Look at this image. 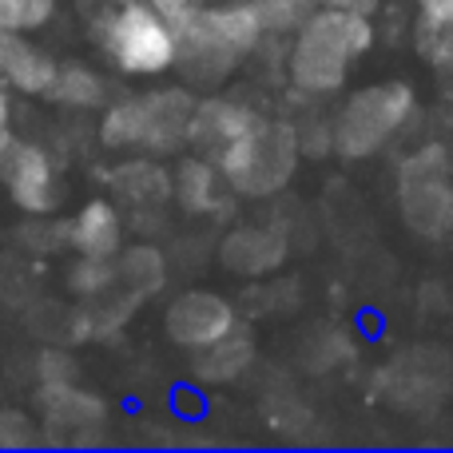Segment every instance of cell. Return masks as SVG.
<instances>
[{"instance_id": "22", "label": "cell", "mask_w": 453, "mask_h": 453, "mask_svg": "<svg viewBox=\"0 0 453 453\" xmlns=\"http://www.w3.org/2000/svg\"><path fill=\"white\" fill-rule=\"evenodd\" d=\"M414 44L426 56V64H434L441 76H453V16L449 20H426V16H418Z\"/></svg>"}, {"instance_id": "4", "label": "cell", "mask_w": 453, "mask_h": 453, "mask_svg": "<svg viewBox=\"0 0 453 453\" xmlns=\"http://www.w3.org/2000/svg\"><path fill=\"white\" fill-rule=\"evenodd\" d=\"M303 159V143H298V127L287 119L255 116L250 127L223 151L219 164L226 188L242 199H274L279 191L290 188Z\"/></svg>"}, {"instance_id": "9", "label": "cell", "mask_w": 453, "mask_h": 453, "mask_svg": "<svg viewBox=\"0 0 453 453\" xmlns=\"http://www.w3.org/2000/svg\"><path fill=\"white\" fill-rule=\"evenodd\" d=\"M234 326H239L234 306L215 290H188L164 314L167 338L175 346H183V350H207V346H215L219 338L231 334Z\"/></svg>"}, {"instance_id": "15", "label": "cell", "mask_w": 453, "mask_h": 453, "mask_svg": "<svg viewBox=\"0 0 453 453\" xmlns=\"http://www.w3.org/2000/svg\"><path fill=\"white\" fill-rule=\"evenodd\" d=\"M40 414H44V426L48 430H96L104 426L108 418V406L92 394H84L80 386L72 382H56V386H44L40 390Z\"/></svg>"}, {"instance_id": "19", "label": "cell", "mask_w": 453, "mask_h": 453, "mask_svg": "<svg viewBox=\"0 0 453 453\" xmlns=\"http://www.w3.org/2000/svg\"><path fill=\"white\" fill-rule=\"evenodd\" d=\"M250 358H255L250 342L231 330V334L219 338L215 346H207L203 358H199V366H196V374L203 378V382H231V378H239L242 370L250 366Z\"/></svg>"}, {"instance_id": "12", "label": "cell", "mask_w": 453, "mask_h": 453, "mask_svg": "<svg viewBox=\"0 0 453 453\" xmlns=\"http://www.w3.org/2000/svg\"><path fill=\"white\" fill-rule=\"evenodd\" d=\"M64 242L76 255H96V258H116L124 247V219L111 199H88L64 226Z\"/></svg>"}, {"instance_id": "23", "label": "cell", "mask_w": 453, "mask_h": 453, "mask_svg": "<svg viewBox=\"0 0 453 453\" xmlns=\"http://www.w3.org/2000/svg\"><path fill=\"white\" fill-rule=\"evenodd\" d=\"M60 0H0V28L40 32L52 24Z\"/></svg>"}, {"instance_id": "7", "label": "cell", "mask_w": 453, "mask_h": 453, "mask_svg": "<svg viewBox=\"0 0 453 453\" xmlns=\"http://www.w3.org/2000/svg\"><path fill=\"white\" fill-rule=\"evenodd\" d=\"M402 219L422 239H441L453 231V159L441 143H422L398 167Z\"/></svg>"}, {"instance_id": "11", "label": "cell", "mask_w": 453, "mask_h": 453, "mask_svg": "<svg viewBox=\"0 0 453 453\" xmlns=\"http://www.w3.org/2000/svg\"><path fill=\"white\" fill-rule=\"evenodd\" d=\"M56 56L28 40V32L0 28V80L20 96H48L56 80Z\"/></svg>"}, {"instance_id": "5", "label": "cell", "mask_w": 453, "mask_h": 453, "mask_svg": "<svg viewBox=\"0 0 453 453\" xmlns=\"http://www.w3.org/2000/svg\"><path fill=\"white\" fill-rule=\"evenodd\" d=\"M191 108H196V96L188 88H159V92L116 100L100 116V143L111 151L172 156L188 143Z\"/></svg>"}, {"instance_id": "18", "label": "cell", "mask_w": 453, "mask_h": 453, "mask_svg": "<svg viewBox=\"0 0 453 453\" xmlns=\"http://www.w3.org/2000/svg\"><path fill=\"white\" fill-rule=\"evenodd\" d=\"M116 274H119V287L132 290V295L140 298H151L164 290L167 282V258L159 247H151V242H135V247H119L116 255Z\"/></svg>"}, {"instance_id": "28", "label": "cell", "mask_w": 453, "mask_h": 453, "mask_svg": "<svg viewBox=\"0 0 453 453\" xmlns=\"http://www.w3.org/2000/svg\"><path fill=\"white\" fill-rule=\"evenodd\" d=\"M322 4H330V8H354V12H362V16H374L382 0H322Z\"/></svg>"}, {"instance_id": "29", "label": "cell", "mask_w": 453, "mask_h": 453, "mask_svg": "<svg viewBox=\"0 0 453 453\" xmlns=\"http://www.w3.org/2000/svg\"><path fill=\"white\" fill-rule=\"evenodd\" d=\"M8 135H12V132H0V148H4V140H8Z\"/></svg>"}, {"instance_id": "30", "label": "cell", "mask_w": 453, "mask_h": 453, "mask_svg": "<svg viewBox=\"0 0 453 453\" xmlns=\"http://www.w3.org/2000/svg\"><path fill=\"white\" fill-rule=\"evenodd\" d=\"M199 4H215V0H199Z\"/></svg>"}, {"instance_id": "26", "label": "cell", "mask_w": 453, "mask_h": 453, "mask_svg": "<svg viewBox=\"0 0 453 453\" xmlns=\"http://www.w3.org/2000/svg\"><path fill=\"white\" fill-rule=\"evenodd\" d=\"M151 8H159V12L167 16V20H180V16H188L191 8L199 4V0H148Z\"/></svg>"}, {"instance_id": "16", "label": "cell", "mask_w": 453, "mask_h": 453, "mask_svg": "<svg viewBox=\"0 0 453 453\" xmlns=\"http://www.w3.org/2000/svg\"><path fill=\"white\" fill-rule=\"evenodd\" d=\"M44 100H52L56 108H68V111H96L104 108L108 100V84L104 76L84 60H60L56 64V80L48 88Z\"/></svg>"}, {"instance_id": "27", "label": "cell", "mask_w": 453, "mask_h": 453, "mask_svg": "<svg viewBox=\"0 0 453 453\" xmlns=\"http://www.w3.org/2000/svg\"><path fill=\"white\" fill-rule=\"evenodd\" d=\"M0 132H12V88L0 80Z\"/></svg>"}, {"instance_id": "25", "label": "cell", "mask_w": 453, "mask_h": 453, "mask_svg": "<svg viewBox=\"0 0 453 453\" xmlns=\"http://www.w3.org/2000/svg\"><path fill=\"white\" fill-rule=\"evenodd\" d=\"M418 4V16L426 20H449L453 16V0H414Z\"/></svg>"}, {"instance_id": "17", "label": "cell", "mask_w": 453, "mask_h": 453, "mask_svg": "<svg viewBox=\"0 0 453 453\" xmlns=\"http://www.w3.org/2000/svg\"><path fill=\"white\" fill-rule=\"evenodd\" d=\"M111 191L124 199L127 207H164L172 199V175L151 159H132L111 175Z\"/></svg>"}, {"instance_id": "13", "label": "cell", "mask_w": 453, "mask_h": 453, "mask_svg": "<svg viewBox=\"0 0 453 453\" xmlns=\"http://www.w3.org/2000/svg\"><path fill=\"white\" fill-rule=\"evenodd\" d=\"M226 196H231V188H226L219 164L211 156H199L196 151V156L180 159V167L172 175V199H180L183 211L215 215V211H223Z\"/></svg>"}, {"instance_id": "6", "label": "cell", "mask_w": 453, "mask_h": 453, "mask_svg": "<svg viewBox=\"0 0 453 453\" xmlns=\"http://www.w3.org/2000/svg\"><path fill=\"white\" fill-rule=\"evenodd\" d=\"M418 116V96L406 80H378L350 92L338 108L330 135L342 159H370L394 143Z\"/></svg>"}, {"instance_id": "21", "label": "cell", "mask_w": 453, "mask_h": 453, "mask_svg": "<svg viewBox=\"0 0 453 453\" xmlns=\"http://www.w3.org/2000/svg\"><path fill=\"white\" fill-rule=\"evenodd\" d=\"M250 4H255L258 20H263V28L271 32V36H287V32L295 36L322 8V0H250Z\"/></svg>"}, {"instance_id": "2", "label": "cell", "mask_w": 453, "mask_h": 453, "mask_svg": "<svg viewBox=\"0 0 453 453\" xmlns=\"http://www.w3.org/2000/svg\"><path fill=\"white\" fill-rule=\"evenodd\" d=\"M374 48V16L322 4L287 48V80L303 96H330L346 88L350 64Z\"/></svg>"}, {"instance_id": "24", "label": "cell", "mask_w": 453, "mask_h": 453, "mask_svg": "<svg viewBox=\"0 0 453 453\" xmlns=\"http://www.w3.org/2000/svg\"><path fill=\"white\" fill-rule=\"evenodd\" d=\"M36 441V430L32 422L20 414V410H0V446H32Z\"/></svg>"}, {"instance_id": "20", "label": "cell", "mask_w": 453, "mask_h": 453, "mask_svg": "<svg viewBox=\"0 0 453 453\" xmlns=\"http://www.w3.org/2000/svg\"><path fill=\"white\" fill-rule=\"evenodd\" d=\"M119 287L116 258H96V255H76L68 266V290L80 298H104L108 290Z\"/></svg>"}, {"instance_id": "3", "label": "cell", "mask_w": 453, "mask_h": 453, "mask_svg": "<svg viewBox=\"0 0 453 453\" xmlns=\"http://www.w3.org/2000/svg\"><path fill=\"white\" fill-rule=\"evenodd\" d=\"M96 44H100L104 60L119 76H135V80H151L172 72L175 52H180L175 20H167L148 0H119V4H111L96 20Z\"/></svg>"}, {"instance_id": "1", "label": "cell", "mask_w": 453, "mask_h": 453, "mask_svg": "<svg viewBox=\"0 0 453 453\" xmlns=\"http://www.w3.org/2000/svg\"><path fill=\"white\" fill-rule=\"evenodd\" d=\"M175 36H180V52H175L180 76L196 88H215L258 52L266 28L250 0H215L180 16Z\"/></svg>"}, {"instance_id": "10", "label": "cell", "mask_w": 453, "mask_h": 453, "mask_svg": "<svg viewBox=\"0 0 453 453\" xmlns=\"http://www.w3.org/2000/svg\"><path fill=\"white\" fill-rule=\"evenodd\" d=\"M258 111L247 108L239 100H226V96H207V100H196L188 119V143L199 151V156L219 159L234 140L250 127Z\"/></svg>"}, {"instance_id": "14", "label": "cell", "mask_w": 453, "mask_h": 453, "mask_svg": "<svg viewBox=\"0 0 453 453\" xmlns=\"http://www.w3.org/2000/svg\"><path fill=\"white\" fill-rule=\"evenodd\" d=\"M219 258L234 274H266L287 258V239L271 226H239L223 239Z\"/></svg>"}, {"instance_id": "8", "label": "cell", "mask_w": 453, "mask_h": 453, "mask_svg": "<svg viewBox=\"0 0 453 453\" xmlns=\"http://www.w3.org/2000/svg\"><path fill=\"white\" fill-rule=\"evenodd\" d=\"M0 188L8 191L20 211L28 215H52L60 207V172L48 148L20 135H8L0 148Z\"/></svg>"}]
</instances>
